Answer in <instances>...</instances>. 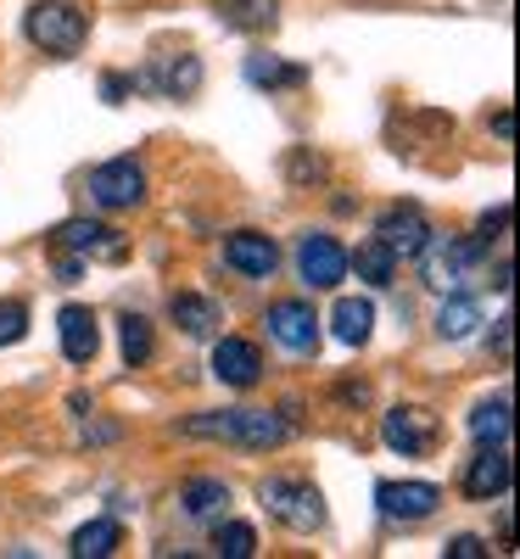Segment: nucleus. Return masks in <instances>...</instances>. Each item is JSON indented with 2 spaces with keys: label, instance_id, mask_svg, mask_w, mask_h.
<instances>
[{
  "label": "nucleus",
  "instance_id": "2",
  "mask_svg": "<svg viewBox=\"0 0 520 559\" xmlns=\"http://www.w3.org/2000/svg\"><path fill=\"white\" fill-rule=\"evenodd\" d=\"M419 258V280L432 292H464L476 280V263H482V247L476 241H459V236H425V247L414 252Z\"/></svg>",
  "mask_w": 520,
  "mask_h": 559
},
{
  "label": "nucleus",
  "instance_id": "28",
  "mask_svg": "<svg viewBox=\"0 0 520 559\" xmlns=\"http://www.w3.org/2000/svg\"><path fill=\"white\" fill-rule=\"evenodd\" d=\"M448 559H487V548H482V537H453Z\"/></svg>",
  "mask_w": 520,
  "mask_h": 559
},
{
  "label": "nucleus",
  "instance_id": "23",
  "mask_svg": "<svg viewBox=\"0 0 520 559\" xmlns=\"http://www.w3.org/2000/svg\"><path fill=\"white\" fill-rule=\"evenodd\" d=\"M470 437L476 442H509V397H493L470 414Z\"/></svg>",
  "mask_w": 520,
  "mask_h": 559
},
{
  "label": "nucleus",
  "instance_id": "26",
  "mask_svg": "<svg viewBox=\"0 0 520 559\" xmlns=\"http://www.w3.org/2000/svg\"><path fill=\"white\" fill-rule=\"evenodd\" d=\"M247 79L252 84H303V68H286V62H274V57H252L247 62Z\"/></svg>",
  "mask_w": 520,
  "mask_h": 559
},
{
  "label": "nucleus",
  "instance_id": "5",
  "mask_svg": "<svg viewBox=\"0 0 520 559\" xmlns=\"http://www.w3.org/2000/svg\"><path fill=\"white\" fill-rule=\"evenodd\" d=\"M90 197H96V207H107V213L134 207L140 197H146V168H140L134 157H113V163H102L96 174H90Z\"/></svg>",
  "mask_w": 520,
  "mask_h": 559
},
{
  "label": "nucleus",
  "instance_id": "15",
  "mask_svg": "<svg viewBox=\"0 0 520 559\" xmlns=\"http://www.w3.org/2000/svg\"><path fill=\"white\" fill-rule=\"evenodd\" d=\"M425 236H432V224L419 218V207H392V213H381V224H375V241H387L392 258H414L425 247Z\"/></svg>",
  "mask_w": 520,
  "mask_h": 559
},
{
  "label": "nucleus",
  "instance_id": "11",
  "mask_svg": "<svg viewBox=\"0 0 520 559\" xmlns=\"http://www.w3.org/2000/svg\"><path fill=\"white\" fill-rule=\"evenodd\" d=\"M213 376H218L224 386H258V376H263V353H258V342H247V336H224V342L213 347Z\"/></svg>",
  "mask_w": 520,
  "mask_h": 559
},
{
  "label": "nucleus",
  "instance_id": "8",
  "mask_svg": "<svg viewBox=\"0 0 520 559\" xmlns=\"http://www.w3.org/2000/svg\"><path fill=\"white\" fill-rule=\"evenodd\" d=\"M381 437H387V448H392V453L419 459V453H432V442H437V419L425 414L419 403H403V408H392V414H387Z\"/></svg>",
  "mask_w": 520,
  "mask_h": 559
},
{
  "label": "nucleus",
  "instance_id": "7",
  "mask_svg": "<svg viewBox=\"0 0 520 559\" xmlns=\"http://www.w3.org/2000/svg\"><path fill=\"white\" fill-rule=\"evenodd\" d=\"M375 503H381L387 521H432L437 503H442V487L437 481H381L375 487Z\"/></svg>",
  "mask_w": 520,
  "mask_h": 559
},
{
  "label": "nucleus",
  "instance_id": "12",
  "mask_svg": "<svg viewBox=\"0 0 520 559\" xmlns=\"http://www.w3.org/2000/svg\"><path fill=\"white\" fill-rule=\"evenodd\" d=\"M57 241H62L68 252H84V258H107V263L123 258V236H118L113 224H96V218H68V224L57 229Z\"/></svg>",
  "mask_w": 520,
  "mask_h": 559
},
{
  "label": "nucleus",
  "instance_id": "24",
  "mask_svg": "<svg viewBox=\"0 0 520 559\" xmlns=\"http://www.w3.org/2000/svg\"><path fill=\"white\" fill-rule=\"evenodd\" d=\"M213 548H218L224 559H252V554H258V532H252L247 521H229V526L213 532Z\"/></svg>",
  "mask_w": 520,
  "mask_h": 559
},
{
  "label": "nucleus",
  "instance_id": "29",
  "mask_svg": "<svg viewBox=\"0 0 520 559\" xmlns=\"http://www.w3.org/2000/svg\"><path fill=\"white\" fill-rule=\"evenodd\" d=\"M493 229H509V207H498V213H487V218H482V241H476V247H487V241H493Z\"/></svg>",
  "mask_w": 520,
  "mask_h": 559
},
{
  "label": "nucleus",
  "instance_id": "27",
  "mask_svg": "<svg viewBox=\"0 0 520 559\" xmlns=\"http://www.w3.org/2000/svg\"><path fill=\"white\" fill-rule=\"evenodd\" d=\"M28 336V308L23 302H0V347H12Z\"/></svg>",
  "mask_w": 520,
  "mask_h": 559
},
{
  "label": "nucleus",
  "instance_id": "13",
  "mask_svg": "<svg viewBox=\"0 0 520 559\" xmlns=\"http://www.w3.org/2000/svg\"><path fill=\"white\" fill-rule=\"evenodd\" d=\"M224 263L241 269L247 280H269L274 263H280V247L269 236H258V229H235V236L224 241Z\"/></svg>",
  "mask_w": 520,
  "mask_h": 559
},
{
  "label": "nucleus",
  "instance_id": "9",
  "mask_svg": "<svg viewBox=\"0 0 520 559\" xmlns=\"http://www.w3.org/2000/svg\"><path fill=\"white\" fill-rule=\"evenodd\" d=\"M269 336L286 353H314L319 347V319H314V308L303 297H286V302L269 308Z\"/></svg>",
  "mask_w": 520,
  "mask_h": 559
},
{
  "label": "nucleus",
  "instance_id": "10",
  "mask_svg": "<svg viewBox=\"0 0 520 559\" xmlns=\"http://www.w3.org/2000/svg\"><path fill=\"white\" fill-rule=\"evenodd\" d=\"M515 481V464H509V448L504 442H482V453L470 459V471H464V492L470 498H504Z\"/></svg>",
  "mask_w": 520,
  "mask_h": 559
},
{
  "label": "nucleus",
  "instance_id": "22",
  "mask_svg": "<svg viewBox=\"0 0 520 559\" xmlns=\"http://www.w3.org/2000/svg\"><path fill=\"white\" fill-rule=\"evenodd\" d=\"M118 543H123V526L118 521H90V526L73 532V554L79 559H107Z\"/></svg>",
  "mask_w": 520,
  "mask_h": 559
},
{
  "label": "nucleus",
  "instance_id": "21",
  "mask_svg": "<svg viewBox=\"0 0 520 559\" xmlns=\"http://www.w3.org/2000/svg\"><path fill=\"white\" fill-rule=\"evenodd\" d=\"M179 503H185V515H191V521H208V515H218V509L229 503V487L213 481V476H197L191 487L179 492Z\"/></svg>",
  "mask_w": 520,
  "mask_h": 559
},
{
  "label": "nucleus",
  "instance_id": "6",
  "mask_svg": "<svg viewBox=\"0 0 520 559\" xmlns=\"http://www.w3.org/2000/svg\"><path fill=\"white\" fill-rule=\"evenodd\" d=\"M297 274L314 292H336L347 280V247L336 236H319L314 229V236H303V247H297Z\"/></svg>",
  "mask_w": 520,
  "mask_h": 559
},
{
  "label": "nucleus",
  "instance_id": "19",
  "mask_svg": "<svg viewBox=\"0 0 520 559\" xmlns=\"http://www.w3.org/2000/svg\"><path fill=\"white\" fill-rule=\"evenodd\" d=\"M168 313H174V324H179L185 336H213V324H218V308L208 297H197V292H179L168 302Z\"/></svg>",
  "mask_w": 520,
  "mask_h": 559
},
{
  "label": "nucleus",
  "instance_id": "20",
  "mask_svg": "<svg viewBox=\"0 0 520 559\" xmlns=\"http://www.w3.org/2000/svg\"><path fill=\"white\" fill-rule=\"evenodd\" d=\"M482 324V308L470 302V297H459V292H448V302H442V313H437V336H448V342H464L470 331Z\"/></svg>",
  "mask_w": 520,
  "mask_h": 559
},
{
  "label": "nucleus",
  "instance_id": "14",
  "mask_svg": "<svg viewBox=\"0 0 520 559\" xmlns=\"http://www.w3.org/2000/svg\"><path fill=\"white\" fill-rule=\"evenodd\" d=\"M57 331H62V353H68V364H90V358L102 353V324H96V313L79 308V302H68V308L57 313Z\"/></svg>",
  "mask_w": 520,
  "mask_h": 559
},
{
  "label": "nucleus",
  "instance_id": "3",
  "mask_svg": "<svg viewBox=\"0 0 520 559\" xmlns=\"http://www.w3.org/2000/svg\"><path fill=\"white\" fill-rule=\"evenodd\" d=\"M23 28L45 57H79L90 39V17L79 7H68V0H39V7H28Z\"/></svg>",
  "mask_w": 520,
  "mask_h": 559
},
{
  "label": "nucleus",
  "instance_id": "17",
  "mask_svg": "<svg viewBox=\"0 0 520 559\" xmlns=\"http://www.w3.org/2000/svg\"><path fill=\"white\" fill-rule=\"evenodd\" d=\"M347 269H358V280H369V286H392V274H398V258L387 241H364L358 252H347Z\"/></svg>",
  "mask_w": 520,
  "mask_h": 559
},
{
  "label": "nucleus",
  "instance_id": "25",
  "mask_svg": "<svg viewBox=\"0 0 520 559\" xmlns=\"http://www.w3.org/2000/svg\"><path fill=\"white\" fill-rule=\"evenodd\" d=\"M152 347H157V342H152V324L140 319V313H129V319H123V358H129V364H146Z\"/></svg>",
  "mask_w": 520,
  "mask_h": 559
},
{
  "label": "nucleus",
  "instance_id": "16",
  "mask_svg": "<svg viewBox=\"0 0 520 559\" xmlns=\"http://www.w3.org/2000/svg\"><path fill=\"white\" fill-rule=\"evenodd\" d=\"M330 331H336L342 347H364L369 331H375V308L364 297H342L336 308H330Z\"/></svg>",
  "mask_w": 520,
  "mask_h": 559
},
{
  "label": "nucleus",
  "instance_id": "18",
  "mask_svg": "<svg viewBox=\"0 0 520 559\" xmlns=\"http://www.w3.org/2000/svg\"><path fill=\"white\" fill-rule=\"evenodd\" d=\"M218 17H224L229 28L263 34V28H274V17H280V0H218Z\"/></svg>",
  "mask_w": 520,
  "mask_h": 559
},
{
  "label": "nucleus",
  "instance_id": "4",
  "mask_svg": "<svg viewBox=\"0 0 520 559\" xmlns=\"http://www.w3.org/2000/svg\"><path fill=\"white\" fill-rule=\"evenodd\" d=\"M263 509L280 521V526H292V532H319L324 526V498L314 481H297V476H274L263 481Z\"/></svg>",
  "mask_w": 520,
  "mask_h": 559
},
{
  "label": "nucleus",
  "instance_id": "1",
  "mask_svg": "<svg viewBox=\"0 0 520 559\" xmlns=\"http://www.w3.org/2000/svg\"><path fill=\"white\" fill-rule=\"evenodd\" d=\"M185 437H202V442H235V448H252L269 453L292 437V419L286 414H269V408H213V414H191L179 426Z\"/></svg>",
  "mask_w": 520,
  "mask_h": 559
}]
</instances>
